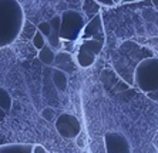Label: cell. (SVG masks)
<instances>
[{
  "label": "cell",
  "instance_id": "cell-1",
  "mask_svg": "<svg viewBox=\"0 0 158 153\" xmlns=\"http://www.w3.org/2000/svg\"><path fill=\"white\" fill-rule=\"evenodd\" d=\"M23 24L24 13L17 0H0V49L19 37Z\"/></svg>",
  "mask_w": 158,
  "mask_h": 153
},
{
  "label": "cell",
  "instance_id": "cell-2",
  "mask_svg": "<svg viewBox=\"0 0 158 153\" xmlns=\"http://www.w3.org/2000/svg\"><path fill=\"white\" fill-rule=\"evenodd\" d=\"M135 85L144 93H158V57H150L138 63L134 72Z\"/></svg>",
  "mask_w": 158,
  "mask_h": 153
},
{
  "label": "cell",
  "instance_id": "cell-3",
  "mask_svg": "<svg viewBox=\"0 0 158 153\" xmlns=\"http://www.w3.org/2000/svg\"><path fill=\"white\" fill-rule=\"evenodd\" d=\"M85 17L77 10H67L61 15V27L60 39L64 42H74L81 39L83 30L85 27Z\"/></svg>",
  "mask_w": 158,
  "mask_h": 153
},
{
  "label": "cell",
  "instance_id": "cell-4",
  "mask_svg": "<svg viewBox=\"0 0 158 153\" xmlns=\"http://www.w3.org/2000/svg\"><path fill=\"white\" fill-rule=\"evenodd\" d=\"M56 129L64 139H76L81 133V125L76 116L70 113H63L56 119Z\"/></svg>",
  "mask_w": 158,
  "mask_h": 153
},
{
  "label": "cell",
  "instance_id": "cell-5",
  "mask_svg": "<svg viewBox=\"0 0 158 153\" xmlns=\"http://www.w3.org/2000/svg\"><path fill=\"white\" fill-rule=\"evenodd\" d=\"M107 153H131V145L124 134L117 132H107L104 136Z\"/></svg>",
  "mask_w": 158,
  "mask_h": 153
},
{
  "label": "cell",
  "instance_id": "cell-6",
  "mask_svg": "<svg viewBox=\"0 0 158 153\" xmlns=\"http://www.w3.org/2000/svg\"><path fill=\"white\" fill-rule=\"evenodd\" d=\"M87 39H94V40H101L104 42V29H103V19L101 15L93 16L91 19L88 20V23L85 24L83 34H81V40H87Z\"/></svg>",
  "mask_w": 158,
  "mask_h": 153
},
{
  "label": "cell",
  "instance_id": "cell-7",
  "mask_svg": "<svg viewBox=\"0 0 158 153\" xmlns=\"http://www.w3.org/2000/svg\"><path fill=\"white\" fill-rule=\"evenodd\" d=\"M54 66H56V69L63 70L64 73H73V70L76 69V62H74L73 56H71L70 53L59 52V53H56Z\"/></svg>",
  "mask_w": 158,
  "mask_h": 153
},
{
  "label": "cell",
  "instance_id": "cell-8",
  "mask_svg": "<svg viewBox=\"0 0 158 153\" xmlns=\"http://www.w3.org/2000/svg\"><path fill=\"white\" fill-rule=\"evenodd\" d=\"M96 55H93L88 49H85L83 45L78 46V50H77V64L80 67H90L94 62H96Z\"/></svg>",
  "mask_w": 158,
  "mask_h": 153
},
{
  "label": "cell",
  "instance_id": "cell-9",
  "mask_svg": "<svg viewBox=\"0 0 158 153\" xmlns=\"http://www.w3.org/2000/svg\"><path fill=\"white\" fill-rule=\"evenodd\" d=\"M33 145H2L0 146V153H31Z\"/></svg>",
  "mask_w": 158,
  "mask_h": 153
},
{
  "label": "cell",
  "instance_id": "cell-10",
  "mask_svg": "<svg viewBox=\"0 0 158 153\" xmlns=\"http://www.w3.org/2000/svg\"><path fill=\"white\" fill-rule=\"evenodd\" d=\"M37 57H39V60H40L43 64H46V66H53V64H54V59H56V53L53 52V47L46 45L41 50H39Z\"/></svg>",
  "mask_w": 158,
  "mask_h": 153
},
{
  "label": "cell",
  "instance_id": "cell-11",
  "mask_svg": "<svg viewBox=\"0 0 158 153\" xmlns=\"http://www.w3.org/2000/svg\"><path fill=\"white\" fill-rule=\"evenodd\" d=\"M53 83H54V86L57 87L60 92H66L67 83H69L67 73H64L63 70H59V69H54V70H53Z\"/></svg>",
  "mask_w": 158,
  "mask_h": 153
},
{
  "label": "cell",
  "instance_id": "cell-12",
  "mask_svg": "<svg viewBox=\"0 0 158 153\" xmlns=\"http://www.w3.org/2000/svg\"><path fill=\"white\" fill-rule=\"evenodd\" d=\"M80 45H83L85 49H88L93 55L98 56L100 52L103 50V46H104V42L101 40H94V39H87V40H81Z\"/></svg>",
  "mask_w": 158,
  "mask_h": 153
},
{
  "label": "cell",
  "instance_id": "cell-13",
  "mask_svg": "<svg viewBox=\"0 0 158 153\" xmlns=\"http://www.w3.org/2000/svg\"><path fill=\"white\" fill-rule=\"evenodd\" d=\"M11 103H13V100H11L10 93L6 89L0 87V107L7 112L9 109L11 107Z\"/></svg>",
  "mask_w": 158,
  "mask_h": 153
},
{
  "label": "cell",
  "instance_id": "cell-14",
  "mask_svg": "<svg viewBox=\"0 0 158 153\" xmlns=\"http://www.w3.org/2000/svg\"><path fill=\"white\" fill-rule=\"evenodd\" d=\"M83 10H84L85 15L96 16V15H98V11H100V4L97 2H94V0H85L84 4H83Z\"/></svg>",
  "mask_w": 158,
  "mask_h": 153
},
{
  "label": "cell",
  "instance_id": "cell-15",
  "mask_svg": "<svg viewBox=\"0 0 158 153\" xmlns=\"http://www.w3.org/2000/svg\"><path fill=\"white\" fill-rule=\"evenodd\" d=\"M33 46L37 49V50H41V49L46 46V42H47V39L44 37L43 34L39 32V30H36V33H34V36H33Z\"/></svg>",
  "mask_w": 158,
  "mask_h": 153
},
{
  "label": "cell",
  "instance_id": "cell-16",
  "mask_svg": "<svg viewBox=\"0 0 158 153\" xmlns=\"http://www.w3.org/2000/svg\"><path fill=\"white\" fill-rule=\"evenodd\" d=\"M37 30H39L46 39H48L50 37V34H52V24H50V22L43 20V22H40L39 24H37Z\"/></svg>",
  "mask_w": 158,
  "mask_h": 153
},
{
  "label": "cell",
  "instance_id": "cell-17",
  "mask_svg": "<svg viewBox=\"0 0 158 153\" xmlns=\"http://www.w3.org/2000/svg\"><path fill=\"white\" fill-rule=\"evenodd\" d=\"M41 116H43V119H46L47 122H53V120H54V109H52V107L43 109Z\"/></svg>",
  "mask_w": 158,
  "mask_h": 153
},
{
  "label": "cell",
  "instance_id": "cell-18",
  "mask_svg": "<svg viewBox=\"0 0 158 153\" xmlns=\"http://www.w3.org/2000/svg\"><path fill=\"white\" fill-rule=\"evenodd\" d=\"M84 139H85L84 132H81V133L78 134L77 138H76V142H77V146H78V147H81V149H84V147H85V142H84Z\"/></svg>",
  "mask_w": 158,
  "mask_h": 153
},
{
  "label": "cell",
  "instance_id": "cell-19",
  "mask_svg": "<svg viewBox=\"0 0 158 153\" xmlns=\"http://www.w3.org/2000/svg\"><path fill=\"white\" fill-rule=\"evenodd\" d=\"M31 153H48V150L46 149V147H43L41 145H33Z\"/></svg>",
  "mask_w": 158,
  "mask_h": 153
},
{
  "label": "cell",
  "instance_id": "cell-20",
  "mask_svg": "<svg viewBox=\"0 0 158 153\" xmlns=\"http://www.w3.org/2000/svg\"><path fill=\"white\" fill-rule=\"evenodd\" d=\"M100 6H107V7H110V6H114V0H94Z\"/></svg>",
  "mask_w": 158,
  "mask_h": 153
},
{
  "label": "cell",
  "instance_id": "cell-21",
  "mask_svg": "<svg viewBox=\"0 0 158 153\" xmlns=\"http://www.w3.org/2000/svg\"><path fill=\"white\" fill-rule=\"evenodd\" d=\"M147 96L150 97L151 100H154V102H158V93H155V92H154V93H148Z\"/></svg>",
  "mask_w": 158,
  "mask_h": 153
},
{
  "label": "cell",
  "instance_id": "cell-22",
  "mask_svg": "<svg viewBox=\"0 0 158 153\" xmlns=\"http://www.w3.org/2000/svg\"><path fill=\"white\" fill-rule=\"evenodd\" d=\"M152 145H154V147L158 149V130H157V133L154 134V138H152Z\"/></svg>",
  "mask_w": 158,
  "mask_h": 153
},
{
  "label": "cell",
  "instance_id": "cell-23",
  "mask_svg": "<svg viewBox=\"0 0 158 153\" xmlns=\"http://www.w3.org/2000/svg\"><path fill=\"white\" fill-rule=\"evenodd\" d=\"M4 119H6V110H3V109L0 107V123H2Z\"/></svg>",
  "mask_w": 158,
  "mask_h": 153
},
{
  "label": "cell",
  "instance_id": "cell-24",
  "mask_svg": "<svg viewBox=\"0 0 158 153\" xmlns=\"http://www.w3.org/2000/svg\"><path fill=\"white\" fill-rule=\"evenodd\" d=\"M130 2H140V0H123V3H130Z\"/></svg>",
  "mask_w": 158,
  "mask_h": 153
},
{
  "label": "cell",
  "instance_id": "cell-25",
  "mask_svg": "<svg viewBox=\"0 0 158 153\" xmlns=\"http://www.w3.org/2000/svg\"><path fill=\"white\" fill-rule=\"evenodd\" d=\"M114 3L118 4V3H123V0H114Z\"/></svg>",
  "mask_w": 158,
  "mask_h": 153
},
{
  "label": "cell",
  "instance_id": "cell-26",
  "mask_svg": "<svg viewBox=\"0 0 158 153\" xmlns=\"http://www.w3.org/2000/svg\"><path fill=\"white\" fill-rule=\"evenodd\" d=\"M152 3H154L155 6H158V0H152Z\"/></svg>",
  "mask_w": 158,
  "mask_h": 153
}]
</instances>
